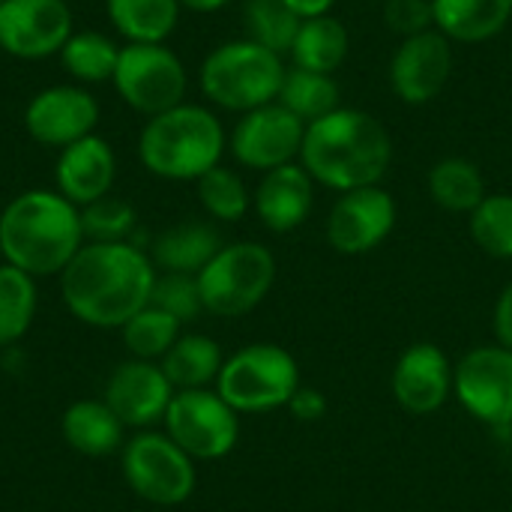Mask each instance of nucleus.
Returning <instances> with one entry per match:
<instances>
[{
	"label": "nucleus",
	"instance_id": "obj_23",
	"mask_svg": "<svg viewBox=\"0 0 512 512\" xmlns=\"http://www.w3.org/2000/svg\"><path fill=\"white\" fill-rule=\"evenodd\" d=\"M351 54V33L342 18L333 12L303 18L300 30L294 36V45L288 51L291 66L321 72V75H336Z\"/></svg>",
	"mask_w": 512,
	"mask_h": 512
},
{
	"label": "nucleus",
	"instance_id": "obj_16",
	"mask_svg": "<svg viewBox=\"0 0 512 512\" xmlns=\"http://www.w3.org/2000/svg\"><path fill=\"white\" fill-rule=\"evenodd\" d=\"M453 63V42L432 27L396 45L387 78L399 102L420 108L444 93L453 75Z\"/></svg>",
	"mask_w": 512,
	"mask_h": 512
},
{
	"label": "nucleus",
	"instance_id": "obj_10",
	"mask_svg": "<svg viewBox=\"0 0 512 512\" xmlns=\"http://www.w3.org/2000/svg\"><path fill=\"white\" fill-rule=\"evenodd\" d=\"M120 462L129 489L147 504L177 507L195 492V459H189L162 432H138L126 441Z\"/></svg>",
	"mask_w": 512,
	"mask_h": 512
},
{
	"label": "nucleus",
	"instance_id": "obj_8",
	"mask_svg": "<svg viewBox=\"0 0 512 512\" xmlns=\"http://www.w3.org/2000/svg\"><path fill=\"white\" fill-rule=\"evenodd\" d=\"M111 87L147 120L186 102L189 69L168 42H123Z\"/></svg>",
	"mask_w": 512,
	"mask_h": 512
},
{
	"label": "nucleus",
	"instance_id": "obj_19",
	"mask_svg": "<svg viewBox=\"0 0 512 512\" xmlns=\"http://www.w3.org/2000/svg\"><path fill=\"white\" fill-rule=\"evenodd\" d=\"M114 180H117V153L99 132L57 150L54 189L63 198H69L75 207H87L111 195Z\"/></svg>",
	"mask_w": 512,
	"mask_h": 512
},
{
	"label": "nucleus",
	"instance_id": "obj_28",
	"mask_svg": "<svg viewBox=\"0 0 512 512\" xmlns=\"http://www.w3.org/2000/svg\"><path fill=\"white\" fill-rule=\"evenodd\" d=\"M120 45L117 36L102 33V30H75L66 45L60 48L57 60L63 66V72L75 81V84H111L114 69H117V57H120Z\"/></svg>",
	"mask_w": 512,
	"mask_h": 512
},
{
	"label": "nucleus",
	"instance_id": "obj_11",
	"mask_svg": "<svg viewBox=\"0 0 512 512\" xmlns=\"http://www.w3.org/2000/svg\"><path fill=\"white\" fill-rule=\"evenodd\" d=\"M306 123L285 105L270 102L237 117L228 132V153L240 168L267 174L273 168L300 162Z\"/></svg>",
	"mask_w": 512,
	"mask_h": 512
},
{
	"label": "nucleus",
	"instance_id": "obj_15",
	"mask_svg": "<svg viewBox=\"0 0 512 512\" xmlns=\"http://www.w3.org/2000/svg\"><path fill=\"white\" fill-rule=\"evenodd\" d=\"M399 204L384 186L342 192L327 213V243L348 258L369 255L393 234Z\"/></svg>",
	"mask_w": 512,
	"mask_h": 512
},
{
	"label": "nucleus",
	"instance_id": "obj_25",
	"mask_svg": "<svg viewBox=\"0 0 512 512\" xmlns=\"http://www.w3.org/2000/svg\"><path fill=\"white\" fill-rule=\"evenodd\" d=\"M63 438L81 456H108L123 444V423L105 402L81 399L66 408L60 420Z\"/></svg>",
	"mask_w": 512,
	"mask_h": 512
},
{
	"label": "nucleus",
	"instance_id": "obj_2",
	"mask_svg": "<svg viewBox=\"0 0 512 512\" xmlns=\"http://www.w3.org/2000/svg\"><path fill=\"white\" fill-rule=\"evenodd\" d=\"M393 156L390 129L375 114L342 105L306 126L300 165L318 186L342 195L363 186H381Z\"/></svg>",
	"mask_w": 512,
	"mask_h": 512
},
{
	"label": "nucleus",
	"instance_id": "obj_6",
	"mask_svg": "<svg viewBox=\"0 0 512 512\" xmlns=\"http://www.w3.org/2000/svg\"><path fill=\"white\" fill-rule=\"evenodd\" d=\"M303 387L297 357L273 342H255L240 348L222 363L216 393L237 414H267L288 408L294 393Z\"/></svg>",
	"mask_w": 512,
	"mask_h": 512
},
{
	"label": "nucleus",
	"instance_id": "obj_20",
	"mask_svg": "<svg viewBox=\"0 0 512 512\" xmlns=\"http://www.w3.org/2000/svg\"><path fill=\"white\" fill-rule=\"evenodd\" d=\"M315 180L300 162L273 168L261 174L255 192H252V210L258 222L273 234H291L315 210Z\"/></svg>",
	"mask_w": 512,
	"mask_h": 512
},
{
	"label": "nucleus",
	"instance_id": "obj_37",
	"mask_svg": "<svg viewBox=\"0 0 512 512\" xmlns=\"http://www.w3.org/2000/svg\"><path fill=\"white\" fill-rule=\"evenodd\" d=\"M384 24L402 39L426 33L435 27L432 0H384Z\"/></svg>",
	"mask_w": 512,
	"mask_h": 512
},
{
	"label": "nucleus",
	"instance_id": "obj_35",
	"mask_svg": "<svg viewBox=\"0 0 512 512\" xmlns=\"http://www.w3.org/2000/svg\"><path fill=\"white\" fill-rule=\"evenodd\" d=\"M81 228L87 243H129L138 228V213L126 198L105 195L81 207Z\"/></svg>",
	"mask_w": 512,
	"mask_h": 512
},
{
	"label": "nucleus",
	"instance_id": "obj_9",
	"mask_svg": "<svg viewBox=\"0 0 512 512\" xmlns=\"http://www.w3.org/2000/svg\"><path fill=\"white\" fill-rule=\"evenodd\" d=\"M165 435L195 462L225 459L240 441V414L216 390H177L165 411Z\"/></svg>",
	"mask_w": 512,
	"mask_h": 512
},
{
	"label": "nucleus",
	"instance_id": "obj_42",
	"mask_svg": "<svg viewBox=\"0 0 512 512\" xmlns=\"http://www.w3.org/2000/svg\"><path fill=\"white\" fill-rule=\"evenodd\" d=\"M0 3H3V0H0Z\"/></svg>",
	"mask_w": 512,
	"mask_h": 512
},
{
	"label": "nucleus",
	"instance_id": "obj_39",
	"mask_svg": "<svg viewBox=\"0 0 512 512\" xmlns=\"http://www.w3.org/2000/svg\"><path fill=\"white\" fill-rule=\"evenodd\" d=\"M492 327H495L498 345H504V348L512 351V279L504 285V291L498 294L495 315H492Z\"/></svg>",
	"mask_w": 512,
	"mask_h": 512
},
{
	"label": "nucleus",
	"instance_id": "obj_32",
	"mask_svg": "<svg viewBox=\"0 0 512 512\" xmlns=\"http://www.w3.org/2000/svg\"><path fill=\"white\" fill-rule=\"evenodd\" d=\"M195 192L204 213L216 222H240L252 207L246 180L228 165H216L201 180H195Z\"/></svg>",
	"mask_w": 512,
	"mask_h": 512
},
{
	"label": "nucleus",
	"instance_id": "obj_7",
	"mask_svg": "<svg viewBox=\"0 0 512 512\" xmlns=\"http://www.w3.org/2000/svg\"><path fill=\"white\" fill-rule=\"evenodd\" d=\"M276 285V258L264 243H225L198 273L204 312L216 318H240L258 309Z\"/></svg>",
	"mask_w": 512,
	"mask_h": 512
},
{
	"label": "nucleus",
	"instance_id": "obj_31",
	"mask_svg": "<svg viewBox=\"0 0 512 512\" xmlns=\"http://www.w3.org/2000/svg\"><path fill=\"white\" fill-rule=\"evenodd\" d=\"M36 318V279L12 264H0V348L15 345Z\"/></svg>",
	"mask_w": 512,
	"mask_h": 512
},
{
	"label": "nucleus",
	"instance_id": "obj_27",
	"mask_svg": "<svg viewBox=\"0 0 512 512\" xmlns=\"http://www.w3.org/2000/svg\"><path fill=\"white\" fill-rule=\"evenodd\" d=\"M222 363L225 357L216 339L189 333L171 345V351L162 357L159 366L174 390H207L210 384H216Z\"/></svg>",
	"mask_w": 512,
	"mask_h": 512
},
{
	"label": "nucleus",
	"instance_id": "obj_18",
	"mask_svg": "<svg viewBox=\"0 0 512 512\" xmlns=\"http://www.w3.org/2000/svg\"><path fill=\"white\" fill-rule=\"evenodd\" d=\"M174 387L165 378L162 366L153 360H129L117 366L105 384V405L117 414L123 426L147 429L165 420V411L174 399Z\"/></svg>",
	"mask_w": 512,
	"mask_h": 512
},
{
	"label": "nucleus",
	"instance_id": "obj_36",
	"mask_svg": "<svg viewBox=\"0 0 512 512\" xmlns=\"http://www.w3.org/2000/svg\"><path fill=\"white\" fill-rule=\"evenodd\" d=\"M150 306L168 312L171 318L192 321L204 312L201 303V291H198V276H186V273H156L153 291H150Z\"/></svg>",
	"mask_w": 512,
	"mask_h": 512
},
{
	"label": "nucleus",
	"instance_id": "obj_12",
	"mask_svg": "<svg viewBox=\"0 0 512 512\" xmlns=\"http://www.w3.org/2000/svg\"><path fill=\"white\" fill-rule=\"evenodd\" d=\"M99 117H102V108L93 90L75 81H63V84H48L36 90L24 105L21 123H24V132L39 147L63 150L93 135L99 126Z\"/></svg>",
	"mask_w": 512,
	"mask_h": 512
},
{
	"label": "nucleus",
	"instance_id": "obj_4",
	"mask_svg": "<svg viewBox=\"0 0 512 512\" xmlns=\"http://www.w3.org/2000/svg\"><path fill=\"white\" fill-rule=\"evenodd\" d=\"M228 132L210 105L180 102L156 117H147L138 132L141 165L171 183H195L210 168L222 165Z\"/></svg>",
	"mask_w": 512,
	"mask_h": 512
},
{
	"label": "nucleus",
	"instance_id": "obj_43",
	"mask_svg": "<svg viewBox=\"0 0 512 512\" xmlns=\"http://www.w3.org/2000/svg\"><path fill=\"white\" fill-rule=\"evenodd\" d=\"M69 3H72V0H69Z\"/></svg>",
	"mask_w": 512,
	"mask_h": 512
},
{
	"label": "nucleus",
	"instance_id": "obj_30",
	"mask_svg": "<svg viewBox=\"0 0 512 512\" xmlns=\"http://www.w3.org/2000/svg\"><path fill=\"white\" fill-rule=\"evenodd\" d=\"M243 36L288 57L300 30V15L282 0H243Z\"/></svg>",
	"mask_w": 512,
	"mask_h": 512
},
{
	"label": "nucleus",
	"instance_id": "obj_34",
	"mask_svg": "<svg viewBox=\"0 0 512 512\" xmlns=\"http://www.w3.org/2000/svg\"><path fill=\"white\" fill-rule=\"evenodd\" d=\"M123 342L135 360H156L171 351V345L180 339V321L168 312L147 306L135 318H129L123 327Z\"/></svg>",
	"mask_w": 512,
	"mask_h": 512
},
{
	"label": "nucleus",
	"instance_id": "obj_38",
	"mask_svg": "<svg viewBox=\"0 0 512 512\" xmlns=\"http://www.w3.org/2000/svg\"><path fill=\"white\" fill-rule=\"evenodd\" d=\"M288 411L300 423H315V420H321L327 414V399L318 390H312V387H300L294 393V399L288 402Z\"/></svg>",
	"mask_w": 512,
	"mask_h": 512
},
{
	"label": "nucleus",
	"instance_id": "obj_13",
	"mask_svg": "<svg viewBox=\"0 0 512 512\" xmlns=\"http://www.w3.org/2000/svg\"><path fill=\"white\" fill-rule=\"evenodd\" d=\"M456 402L483 426H512V351L504 345L471 348L456 363Z\"/></svg>",
	"mask_w": 512,
	"mask_h": 512
},
{
	"label": "nucleus",
	"instance_id": "obj_41",
	"mask_svg": "<svg viewBox=\"0 0 512 512\" xmlns=\"http://www.w3.org/2000/svg\"><path fill=\"white\" fill-rule=\"evenodd\" d=\"M180 3H183V9H189V12H198V15H213V12H219V9L231 6L234 0H180Z\"/></svg>",
	"mask_w": 512,
	"mask_h": 512
},
{
	"label": "nucleus",
	"instance_id": "obj_3",
	"mask_svg": "<svg viewBox=\"0 0 512 512\" xmlns=\"http://www.w3.org/2000/svg\"><path fill=\"white\" fill-rule=\"evenodd\" d=\"M84 243L81 207L57 189H27L0 213V255L33 279L60 276Z\"/></svg>",
	"mask_w": 512,
	"mask_h": 512
},
{
	"label": "nucleus",
	"instance_id": "obj_21",
	"mask_svg": "<svg viewBox=\"0 0 512 512\" xmlns=\"http://www.w3.org/2000/svg\"><path fill=\"white\" fill-rule=\"evenodd\" d=\"M222 246L225 243H222V234L216 225L198 222V219L195 222H177V225H171L153 237L150 261L162 273L198 276Z\"/></svg>",
	"mask_w": 512,
	"mask_h": 512
},
{
	"label": "nucleus",
	"instance_id": "obj_17",
	"mask_svg": "<svg viewBox=\"0 0 512 512\" xmlns=\"http://www.w3.org/2000/svg\"><path fill=\"white\" fill-rule=\"evenodd\" d=\"M456 366L435 342L408 345L390 375L396 405L411 417H429L453 399Z\"/></svg>",
	"mask_w": 512,
	"mask_h": 512
},
{
	"label": "nucleus",
	"instance_id": "obj_40",
	"mask_svg": "<svg viewBox=\"0 0 512 512\" xmlns=\"http://www.w3.org/2000/svg\"><path fill=\"white\" fill-rule=\"evenodd\" d=\"M285 6H291L300 18H315V15H327L333 12V6L339 0H282Z\"/></svg>",
	"mask_w": 512,
	"mask_h": 512
},
{
	"label": "nucleus",
	"instance_id": "obj_29",
	"mask_svg": "<svg viewBox=\"0 0 512 512\" xmlns=\"http://www.w3.org/2000/svg\"><path fill=\"white\" fill-rule=\"evenodd\" d=\"M276 102L285 105L294 117H300L309 126L333 114L336 108H342V90H339L336 75H321V72L288 66Z\"/></svg>",
	"mask_w": 512,
	"mask_h": 512
},
{
	"label": "nucleus",
	"instance_id": "obj_26",
	"mask_svg": "<svg viewBox=\"0 0 512 512\" xmlns=\"http://www.w3.org/2000/svg\"><path fill=\"white\" fill-rule=\"evenodd\" d=\"M426 186H429V198L447 213H468L471 216L483 204V198L489 195L480 165L465 159V156L438 159L426 177Z\"/></svg>",
	"mask_w": 512,
	"mask_h": 512
},
{
	"label": "nucleus",
	"instance_id": "obj_14",
	"mask_svg": "<svg viewBox=\"0 0 512 512\" xmlns=\"http://www.w3.org/2000/svg\"><path fill=\"white\" fill-rule=\"evenodd\" d=\"M75 33L69 0H3L0 3V54L15 60L57 57Z\"/></svg>",
	"mask_w": 512,
	"mask_h": 512
},
{
	"label": "nucleus",
	"instance_id": "obj_33",
	"mask_svg": "<svg viewBox=\"0 0 512 512\" xmlns=\"http://www.w3.org/2000/svg\"><path fill=\"white\" fill-rule=\"evenodd\" d=\"M474 243L498 261H512V195L489 192L468 216Z\"/></svg>",
	"mask_w": 512,
	"mask_h": 512
},
{
	"label": "nucleus",
	"instance_id": "obj_5",
	"mask_svg": "<svg viewBox=\"0 0 512 512\" xmlns=\"http://www.w3.org/2000/svg\"><path fill=\"white\" fill-rule=\"evenodd\" d=\"M285 69V57L258 42L246 36L225 39L201 60L198 90L213 108L240 117L279 99Z\"/></svg>",
	"mask_w": 512,
	"mask_h": 512
},
{
	"label": "nucleus",
	"instance_id": "obj_1",
	"mask_svg": "<svg viewBox=\"0 0 512 512\" xmlns=\"http://www.w3.org/2000/svg\"><path fill=\"white\" fill-rule=\"evenodd\" d=\"M156 267L150 255L129 243H84L60 273L66 309L90 327L117 330L150 306Z\"/></svg>",
	"mask_w": 512,
	"mask_h": 512
},
{
	"label": "nucleus",
	"instance_id": "obj_22",
	"mask_svg": "<svg viewBox=\"0 0 512 512\" xmlns=\"http://www.w3.org/2000/svg\"><path fill=\"white\" fill-rule=\"evenodd\" d=\"M435 30L459 45H483L512 21V0H432Z\"/></svg>",
	"mask_w": 512,
	"mask_h": 512
},
{
	"label": "nucleus",
	"instance_id": "obj_24",
	"mask_svg": "<svg viewBox=\"0 0 512 512\" xmlns=\"http://www.w3.org/2000/svg\"><path fill=\"white\" fill-rule=\"evenodd\" d=\"M180 15V0H105V18L120 42H168Z\"/></svg>",
	"mask_w": 512,
	"mask_h": 512
}]
</instances>
